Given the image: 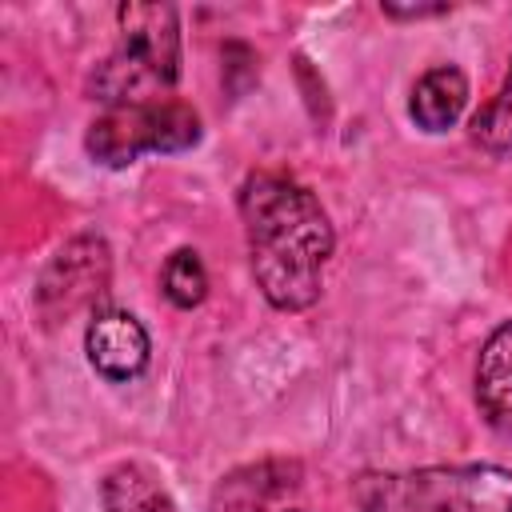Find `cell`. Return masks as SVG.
Masks as SVG:
<instances>
[{
	"instance_id": "1",
	"label": "cell",
	"mask_w": 512,
	"mask_h": 512,
	"mask_svg": "<svg viewBox=\"0 0 512 512\" xmlns=\"http://www.w3.org/2000/svg\"><path fill=\"white\" fill-rule=\"evenodd\" d=\"M240 220L264 300L280 312L312 308L320 300V272L336 248L316 192L280 172H252L240 184Z\"/></svg>"
},
{
	"instance_id": "2",
	"label": "cell",
	"mask_w": 512,
	"mask_h": 512,
	"mask_svg": "<svg viewBox=\"0 0 512 512\" xmlns=\"http://www.w3.org/2000/svg\"><path fill=\"white\" fill-rule=\"evenodd\" d=\"M120 40L96 64L88 92L108 108L152 104L180 76V16L172 4H120Z\"/></svg>"
},
{
	"instance_id": "3",
	"label": "cell",
	"mask_w": 512,
	"mask_h": 512,
	"mask_svg": "<svg viewBox=\"0 0 512 512\" xmlns=\"http://www.w3.org/2000/svg\"><path fill=\"white\" fill-rule=\"evenodd\" d=\"M368 512H512V472L500 464H436L408 476H368Z\"/></svg>"
},
{
	"instance_id": "4",
	"label": "cell",
	"mask_w": 512,
	"mask_h": 512,
	"mask_svg": "<svg viewBox=\"0 0 512 512\" xmlns=\"http://www.w3.org/2000/svg\"><path fill=\"white\" fill-rule=\"evenodd\" d=\"M200 140V116L184 100L108 108L88 124L84 148L104 168H128L148 152H184Z\"/></svg>"
},
{
	"instance_id": "5",
	"label": "cell",
	"mask_w": 512,
	"mask_h": 512,
	"mask_svg": "<svg viewBox=\"0 0 512 512\" xmlns=\"http://www.w3.org/2000/svg\"><path fill=\"white\" fill-rule=\"evenodd\" d=\"M112 276V256L100 236H72L68 244L56 248L48 268L40 272L36 284V308L44 320H68L84 308H92L108 292Z\"/></svg>"
},
{
	"instance_id": "6",
	"label": "cell",
	"mask_w": 512,
	"mask_h": 512,
	"mask_svg": "<svg viewBox=\"0 0 512 512\" xmlns=\"http://www.w3.org/2000/svg\"><path fill=\"white\" fill-rule=\"evenodd\" d=\"M84 356L104 380H132L148 368L152 344L144 324L124 308H96L84 328Z\"/></svg>"
},
{
	"instance_id": "7",
	"label": "cell",
	"mask_w": 512,
	"mask_h": 512,
	"mask_svg": "<svg viewBox=\"0 0 512 512\" xmlns=\"http://www.w3.org/2000/svg\"><path fill=\"white\" fill-rule=\"evenodd\" d=\"M476 404L488 428L512 440V320L496 324L476 360Z\"/></svg>"
},
{
	"instance_id": "8",
	"label": "cell",
	"mask_w": 512,
	"mask_h": 512,
	"mask_svg": "<svg viewBox=\"0 0 512 512\" xmlns=\"http://www.w3.org/2000/svg\"><path fill=\"white\" fill-rule=\"evenodd\" d=\"M288 488H296V464L260 460L228 472L212 492V512H268Z\"/></svg>"
},
{
	"instance_id": "9",
	"label": "cell",
	"mask_w": 512,
	"mask_h": 512,
	"mask_svg": "<svg viewBox=\"0 0 512 512\" xmlns=\"http://www.w3.org/2000/svg\"><path fill=\"white\" fill-rule=\"evenodd\" d=\"M468 104V76L456 64H436L412 84L408 116L424 132H448Z\"/></svg>"
},
{
	"instance_id": "10",
	"label": "cell",
	"mask_w": 512,
	"mask_h": 512,
	"mask_svg": "<svg viewBox=\"0 0 512 512\" xmlns=\"http://www.w3.org/2000/svg\"><path fill=\"white\" fill-rule=\"evenodd\" d=\"M100 504H104V512H176L160 476L136 460H124L104 472Z\"/></svg>"
},
{
	"instance_id": "11",
	"label": "cell",
	"mask_w": 512,
	"mask_h": 512,
	"mask_svg": "<svg viewBox=\"0 0 512 512\" xmlns=\"http://www.w3.org/2000/svg\"><path fill=\"white\" fill-rule=\"evenodd\" d=\"M160 288L168 296L172 308H196L204 296H208V272H204V260L196 248H176L168 260H164V272H160Z\"/></svg>"
},
{
	"instance_id": "12",
	"label": "cell",
	"mask_w": 512,
	"mask_h": 512,
	"mask_svg": "<svg viewBox=\"0 0 512 512\" xmlns=\"http://www.w3.org/2000/svg\"><path fill=\"white\" fill-rule=\"evenodd\" d=\"M468 132H472V140H476L484 152H492V156L512 152V68H508L504 84L496 88V96L472 116Z\"/></svg>"
},
{
	"instance_id": "13",
	"label": "cell",
	"mask_w": 512,
	"mask_h": 512,
	"mask_svg": "<svg viewBox=\"0 0 512 512\" xmlns=\"http://www.w3.org/2000/svg\"><path fill=\"white\" fill-rule=\"evenodd\" d=\"M380 12H384L388 20H428V16L452 12V4H448V0H440V4H392V0H384Z\"/></svg>"
},
{
	"instance_id": "14",
	"label": "cell",
	"mask_w": 512,
	"mask_h": 512,
	"mask_svg": "<svg viewBox=\"0 0 512 512\" xmlns=\"http://www.w3.org/2000/svg\"><path fill=\"white\" fill-rule=\"evenodd\" d=\"M288 512H300V508H288Z\"/></svg>"
}]
</instances>
